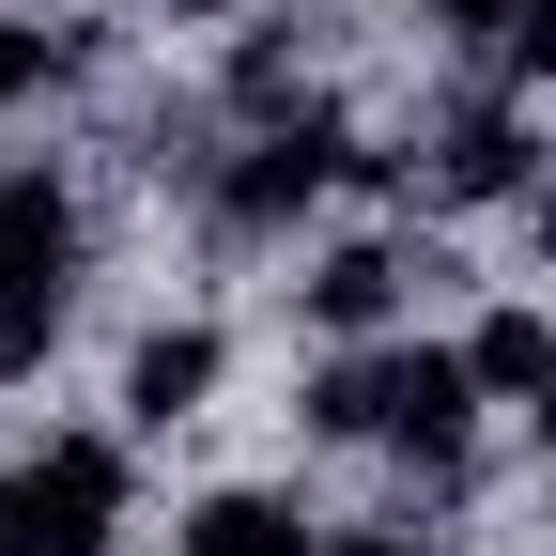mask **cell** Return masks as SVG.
I'll list each match as a JSON object with an SVG mask.
<instances>
[{
  "label": "cell",
  "instance_id": "obj_1",
  "mask_svg": "<svg viewBox=\"0 0 556 556\" xmlns=\"http://www.w3.org/2000/svg\"><path fill=\"white\" fill-rule=\"evenodd\" d=\"M464 402H479V371L433 356V340H356V356L309 387L325 433H371V448H417V464H448V448H464Z\"/></svg>",
  "mask_w": 556,
  "mask_h": 556
},
{
  "label": "cell",
  "instance_id": "obj_2",
  "mask_svg": "<svg viewBox=\"0 0 556 556\" xmlns=\"http://www.w3.org/2000/svg\"><path fill=\"white\" fill-rule=\"evenodd\" d=\"M109 510H124L109 433H62L31 464H0V556H109Z\"/></svg>",
  "mask_w": 556,
  "mask_h": 556
},
{
  "label": "cell",
  "instance_id": "obj_3",
  "mask_svg": "<svg viewBox=\"0 0 556 556\" xmlns=\"http://www.w3.org/2000/svg\"><path fill=\"white\" fill-rule=\"evenodd\" d=\"M62 263H78V201H62L47 170L0 186V387L47 371V340H62Z\"/></svg>",
  "mask_w": 556,
  "mask_h": 556
},
{
  "label": "cell",
  "instance_id": "obj_4",
  "mask_svg": "<svg viewBox=\"0 0 556 556\" xmlns=\"http://www.w3.org/2000/svg\"><path fill=\"white\" fill-rule=\"evenodd\" d=\"M340 170H356V139H340V124H263L248 155L217 170V217H232V232H278V217H309Z\"/></svg>",
  "mask_w": 556,
  "mask_h": 556
},
{
  "label": "cell",
  "instance_id": "obj_5",
  "mask_svg": "<svg viewBox=\"0 0 556 556\" xmlns=\"http://www.w3.org/2000/svg\"><path fill=\"white\" fill-rule=\"evenodd\" d=\"M402 278H417L402 248H325V263H309V325H325V340H387V325H402Z\"/></svg>",
  "mask_w": 556,
  "mask_h": 556
},
{
  "label": "cell",
  "instance_id": "obj_6",
  "mask_svg": "<svg viewBox=\"0 0 556 556\" xmlns=\"http://www.w3.org/2000/svg\"><path fill=\"white\" fill-rule=\"evenodd\" d=\"M201 387H217V325H155V340L124 356V417H139V433L201 417Z\"/></svg>",
  "mask_w": 556,
  "mask_h": 556
},
{
  "label": "cell",
  "instance_id": "obj_7",
  "mask_svg": "<svg viewBox=\"0 0 556 556\" xmlns=\"http://www.w3.org/2000/svg\"><path fill=\"white\" fill-rule=\"evenodd\" d=\"M433 186H448V201H510V186H526V124H510V109H448Z\"/></svg>",
  "mask_w": 556,
  "mask_h": 556
},
{
  "label": "cell",
  "instance_id": "obj_8",
  "mask_svg": "<svg viewBox=\"0 0 556 556\" xmlns=\"http://www.w3.org/2000/svg\"><path fill=\"white\" fill-rule=\"evenodd\" d=\"M186 556H325V541L278 510V495H201L186 510Z\"/></svg>",
  "mask_w": 556,
  "mask_h": 556
},
{
  "label": "cell",
  "instance_id": "obj_9",
  "mask_svg": "<svg viewBox=\"0 0 556 556\" xmlns=\"http://www.w3.org/2000/svg\"><path fill=\"white\" fill-rule=\"evenodd\" d=\"M464 371H479V402H541L556 387V340H541V309H495L464 340Z\"/></svg>",
  "mask_w": 556,
  "mask_h": 556
},
{
  "label": "cell",
  "instance_id": "obj_10",
  "mask_svg": "<svg viewBox=\"0 0 556 556\" xmlns=\"http://www.w3.org/2000/svg\"><path fill=\"white\" fill-rule=\"evenodd\" d=\"M62 62H78L62 31H31V16H0V109H31V93L62 78Z\"/></svg>",
  "mask_w": 556,
  "mask_h": 556
},
{
  "label": "cell",
  "instance_id": "obj_11",
  "mask_svg": "<svg viewBox=\"0 0 556 556\" xmlns=\"http://www.w3.org/2000/svg\"><path fill=\"white\" fill-rule=\"evenodd\" d=\"M278 93H294V31H248L232 47V109H278Z\"/></svg>",
  "mask_w": 556,
  "mask_h": 556
},
{
  "label": "cell",
  "instance_id": "obj_12",
  "mask_svg": "<svg viewBox=\"0 0 556 556\" xmlns=\"http://www.w3.org/2000/svg\"><path fill=\"white\" fill-rule=\"evenodd\" d=\"M510 78H556V0H526V31H510Z\"/></svg>",
  "mask_w": 556,
  "mask_h": 556
},
{
  "label": "cell",
  "instance_id": "obj_13",
  "mask_svg": "<svg viewBox=\"0 0 556 556\" xmlns=\"http://www.w3.org/2000/svg\"><path fill=\"white\" fill-rule=\"evenodd\" d=\"M325 556H433V526H356V541H325Z\"/></svg>",
  "mask_w": 556,
  "mask_h": 556
},
{
  "label": "cell",
  "instance_id": "obj_14",
  "mask_svg": "<svg viewBox=\"0 0 556 556\" xmlns=\"http://www.w3.org/2000/svg\"><path fill=\"white\" fill-rule=\"evenodd\" d=\"M448 16H464V31H495V47H510V31H526V0H448Z\"/></svg>",
  "mask_w": 556,
  "mask_h": 556
},
{
  "label": "cell",
  "instance_id": "obj_15",
  "mask_svg": "<svg viewBox=\"0 0 556 556\" xmlns=\"http://www.w3.org/2000/svg\"><path fill=\"white\" fill-rule=\"evenodd\" d=\"M526 417H541V448H556V387H541V402H526Z\"/></svg>",
  "mask_w": 556,
  "mask_h": 556
},
{
  "label": "cell",
  "instance_id": "obj_16",
  "mask_svg": "<svg viewBox=\"0 0 556 556\" xmlns=\"http://www.w3.org/2000/svg\"><path fill=\"white\" fill-rule=\"evenodd\" d=\"M541 263H556V186H541Z\"/></svg>",
  "mask_w": 556,
  "mask_h": 556
},
{
  "label": "cell",
  "instance_id": "obj_17",
  "mask_svg": "<svg viewBox=\"0 0 556 556\" xmlns=\"http://www.w3.org/2000/svg\"><path fill=\"white\" fill-rule=\"evenodd\" d=\"M170 16H217V0H170Z\"/></svg>",
  "mask_w": 556,
  "mask_h": 556
}]
</instances>
